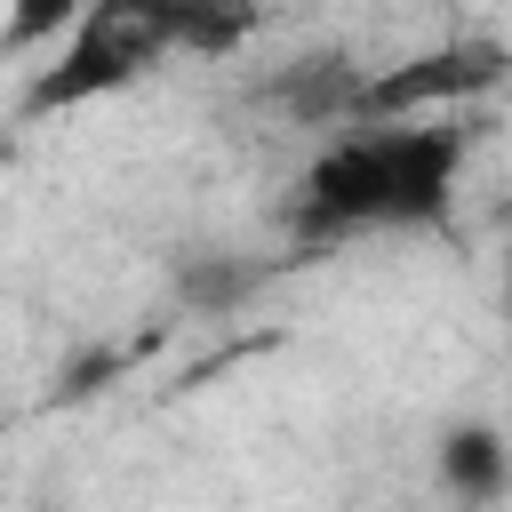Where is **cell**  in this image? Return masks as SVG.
I'll return each mask as SVG.
<instances>
[{
	"mask_svg": "<svg viewBox=\"0 0 512 512\" xmlns=\"http://www.w3.org/2000/svg\"><path fill=\"white\" fill-rule=\"evenodd\" d=\"M168 48H184V0H88L72 16V32L56 40V56L32 72L24 112L56 120V112H80L96 96H120Z\"/></svg>",
	"mask_w": 512,
	"mask_h": 512,
	"instance_id": "cell-1",
	"label": "cell"
},
{
	"mask_svg": "<svg viewBox=\"0 0 512 512\" xmlns=\"http://www.w3.org/2000/svg\"><path fill=\"white\" fill-rule=\"evenodd\" d=\"M360 80H368V72H344V64H304L280 96H288V112H296V120H312V128H352V112H360Z\"/></svg>",
	"mask_w": 512,
	"mask_h": 512,
	"instance_id": "cell-5",
	"label": "cell"
},
{
	"mask_svg": "<svg viewBox=\"0 0 512 512\" xmlns=\"http://www.w3.org/2000/svg\"><path fill=\"white\" fill-rule=\"evenodd\" d=\"M240 288H248L240 264H192V272H184V296H192V304H232Z\"/></svg>",
	"mask_w": 512,
	"mask_h": 512,
	"instance_id": "cell-7",
	"label": "cell"
},
{
	"mask_svg": "<svg viewBox=\"0 0 512 512\" xmlns=\"http://www.w3.org/2000/svg\"><path fill=\"white\" fill-rule=\"evenodd\" d=\"M384 136V224H440L456 192V136L424 120H376Z\"/></svg>",
	"mask_w": 512,
	"mask_h": 512,
	"instance_id": "cell-3",
	"label": "cell"
},
{
	"mask_svg": "<svg viewBox=\"0 0 512 512\" xmlns=\"http://www.w3.org/2000/svg\"><path fill=\"white\" fill-rule=\"evenodd\" d=\"M504 80V48L488 40H448V48H424L392 72H368L360 80V112L352 120H432L464 96H488Z\"/></svg>",
	"mask_w": 512,
	"mask_h": 512,
	"instance_id": "cell-2",
	"label": "cell"
},
{
	"mask_svg": "<svg viewBox=\"0 0 512 512\" xmlns=\"http://www.w3.org/2000/svg\"><path fill=\"white\" fill-rule=\"evenodd\" d=\"M440 488H448L464 512H496V504H504V488H512V448H504V432H496L488 416L448 424V440H440Z\"/></svg>",
	"mask_w": 512,
	"mask_h": 512,
	"instance_id": "cell-4",
	"label": "cell"
},
{
	"mask_svg": "<svg viewBox=\"0 0 512 512\" xmlns=\"http://www.w3.org/2000/svg\"><path fill=\"white\" fill-rule=\"evenodd\" d=\"M80 8H88V0H8L0 40H8V48H56V40L72 32Z\"/></svg>",
	"mask_w": 512,
	"mask_h": 512,
	"instance_id": "cell-6",
	"label": "cell"
}]
</instances>
